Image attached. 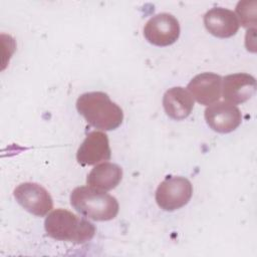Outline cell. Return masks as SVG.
<instances>
[{
	"mask_svg": "<svg viewBox=\"0 0 257 257\" xmlns=\"http://www.w3.org/2000/svg\"><path fill=\"white\" fill-rule=\"evenodd\" d=\"M111 157L109 141L106 134L93 131L89 133L79 146L76 160L81 166H92L108 161Z\"/></svg>",
	"mask_w": 257,
	"mask_h": 257,
	"instance_id": "cell-8",
	"label": "cell"
},
{
	"mask_svg": "<svg viewBox=\"0 0 257 257\" xmlns=\"http://www.w3.org/2000/svg\"><path fill=\"white\" fill-rule=\"evenodd\" d=\"M236 16L239 17V23L243 27L250 28L256 25V1H239L236 6Z\"/></svg>",
	"mask_w": 257,
	"mask_h": 257,
	"instance_id": "cell-14",
	"label": "cell"
},
{
	"mask_svg": "<svg viewBox=\"0 0 257 257\" xmlns=\"http://www.w3.org/2000/svg\"><path fill=\"white\" fill-rule=\"evenodd\" d=\"M193 194L191 182L181 176L168 177L156 191V202L164 211H175L187 205Z\"/></svg>",
	"mask_w": 257,
	"mask_h": 257,
	"instance_id": "cell-4",
	"label": "cell"
},
{
	"mask_svg": "<svg viewBox=\"0 0 257 257\" xmlns=\"http://www.w3.org/2000/svg\"><path fill=\"white\" fill-rule=\"evenodd\" d=\"M70 204L79 214L93 221L112 220L119 210L118 202L113 196L88 186L73 189Z\"/></svg>",
	"mask_w": 257,
	"mask_h": 257,
	"instance_id": "cell-3",
	"label": "cell"
},
{
	"mask_svg": "<svg viewBox=\"0 0 257 257\" xmlns=\"http://www.w3.org/2000/svg\"><path fill=\"white\" fill-rule=\"evenodd\" d=\"M178 19L170 13H159L151 17L144 27V36L153 45L169 46L180 36Z\"/></svg>",
	"mask_w": 257,
	"mask_h": 257,
	"instance_id": "cell-6",
	"label": "cell"
},
{
	"mask_svg": "<svg viewBox=\"0 0 257 257\" xmlns=\"http://www.w3.org/2000/svg\"><path fill=\"white\" fill-rule=\"evenodd\" d=\"M17 203L30 214L43 217L53 208V200L48 191L37 183L26 182L18 185L13 192Z\"/></svg>",
	"mask_w": 257,
	"mask_h": 257,
	"instance_id": "cell-5",
	"label": "cell"
},
{
	"mask_svg": "<svg viewBox=\"0 0 257 257\" xmlns=\"http://www.w3.org/2000/svg\"><path fill=\"white\" fill-rule=\"evenodd\" d=\"M222 80V76L217 73L202 72L191 79L187 88L199 103L209 105L221 97Z\"/></svg>",
	"mask_w": 257,
	"mask_h": 257,
	"instance_id": "cell-9",
	"label": "cell"
},
{
	"mask_svg": "<svg viewBox=\"0 0 257 257\" xmlns=\"http://www.w3.org/2000/svg\"><path fill=\"white\" fill-rule=\"evenodd\" d=\"M256 91V79L253 75L238 72L226 75L222 80V93L225 100L239 104L250 99Z\"/></svg>",
	"mask_w": 257,
	"mask_h": 257,
	"instance_id": "cell-10",
	"label": "cell"
},
{
	"mask_svg": "<svg viewBox=\"0 0 257 257\" xmlns=\"http://www.w3.org/2000/svg\"><path fill=\"white\" fill-rule=\"evenodd\" d=\"M204 117L209 127L220 134L235 131L242 121L240 109L228 101H216L210 104L205 109Z\"/></svg>",
	"mask_w": 257,
	"mask_h": 257,
	"instance_id": "cell-7",
	"label": "cell"
},
{
	"mask_svg": "<svg viewBox=\"0 0 257 257\" xmlns=\"http://www.w3.org/2000/svg\"><path fill=\"white\" fill-rule=\"evenodd\" d=\"M44 229L49 237L74 244L91 240L96 231L91 222L64 209H56L48 214L44 221Z\"/></svg>",
	"mask_w": 257,
	"mask_h": 257,
	"instance_id": "cell-2",
	"label": "cell"
},
{
	"mask_svg": "<svg viewBox=\"0 0 257 257\" xmlns=\"http://www.w3.org/2000/svg\"><path fill=\"white\" fill-rule=\"evenodd\" d=\"M206 29L215 37L229 38L235 35L240 27L239 20L232 10L214 7L204 15Z\"/></svg>",
	"mask_w": 257,
	"mask_h": 257,
	"instance_id": "cell-11",
	"label": "cell"
},
{
	"mask_svg": "<svg viewBox=\"0 0 257 257\" xmlns=\"http://www.w3.org/2000/svg\"><path fill=\"white\" fill-rule=\"evenodd\" d=\"M122 179V169L113 163L103 162L96 165L87 175L88 187L98 191H109L114 189Z\"/></svg>",
	"mask_w": 257,
	"mask_h": 257,
	"instance_id": "cell-13",
	"label": "cell"
},
{
	"mask_svg": "<svg viewBox=\"0 0 257 257\" xmlns=\"http://www.w3.org/2000/svg\"><path fill=\"white\" fill-rule=\"evenodd\" d=\"M75 106L78 113L97 130H115L123 120L122 109L102 91L82 93L78 96Z\"/></svg>",
	"mask_w": 257,
	"mask_h": 257,
	"instance_id": "cell-1",
	"label": "cell"
},
{
	"mask_svg": "<svg viewBox=\"0 0 257 257\" xmlns=\"http://www.w3.org/2000/svg\"><path fill=\"white\" fill-rule=\"evenodd\" d=\"M167 115L175 120H182L190 115L194 107V98L188 89L175 86L168 89L163 97Z\"/></svg>",
	"mask_w": 257,
	"mask_h": 257,
	"instance_id": "cell-12",
	"label": "cell"
}]
</instances>
